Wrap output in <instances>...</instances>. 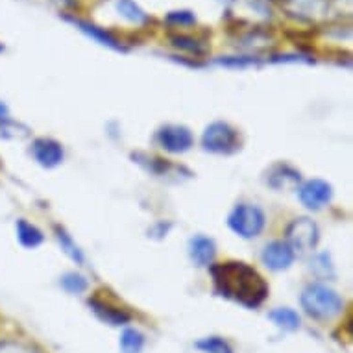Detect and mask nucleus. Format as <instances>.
Masks as SVG:
<instances>
[{
  "label": "nucleus",
  "instance_id": "obj_1",
  "mask_svg": "<svg viewBox=\"0 0 353 353\" xmlns=\"http://www.w3.org/2000/svg\"><path fill=\"white\" fill-rule=\"evenodd\" d=\"M214 289L220 296L255 309L268 294V285L255 268L241 261H228L211 267Z\"/></svg>",
  "mask_w": 353,
  "mask_h": 353
},
{
  "label": "nucleus",
  "instance_id": "obj_2",
  "mask_svg": "<svg viewBox=\"0 0 353 353\" xmlns=\"http://www.w3.org/2000/svg\"><path fill=\"white\" fill-rule=\"evenodd\" d=\"M301 307L309 316L316 320H331L339 316L344 309V300L335 290L325 285L313 283L301 292Z\"/></svg>",
  "mask_w": 353,
  "mask_h": 353
},
{
  "label": "nucleus",
  "instance_id": "obj_3",
  "mask_svg": "<svg viewBox=\"0 0 353 353\" xmlns=\"http://www.w3.org/2000/svg\"><path fill=\"white\" fill-rule=\"evenodd\" d=\"M265 222H267L265 213L257 205H250V203H241L228 216L230 228L243 239L257 237L263 232Z\"/></svg>",
  "mask_w": 353,
  "mask_h": 353
},
{
  "label": "nucleus",
  "instance_id": "obj_4",
  "mask_svg": "<svg viewBox=\"0 0 353 353\" xmlns=\"http://www.w3.org/2000/svg\"><path fill=\"white\" fill-rule=\"evenodd\" d=\"M202 145L213 154H232L239 148L237 130L226 122H213L203 132Z\"/></svg>",
  "mask_w": 353,
  "mask_h": 353
},
{
  "label": "nucleus",
  "instance_id": "obj_5",
  "mask_svg": "<svg viewBox=\"0 0 353 353\" xmlns=\"http://www.w3.org/2000/svg\"><path fill=\"white\" fill-rule=\"evenodd\" d=\"M287 243L294 252H311L319 244V228L313 220L296 219L287 228Z\"/></svg>",
  "mask_w": 353,
  "mask_h": 353
},
{
  "label": "nucleus",
  "instance_id": "obj_6",
  "mask_svg": "<svg viewBox=\"0 0 353 353\" xmlns=\"http://www.w3.org/2000/svg\"><path fill=\"white\" fill-rule=\"evenodd\" d=\"M157 145L161 146L163 150L170 152V154H183L192 146L194 139L192 134L185 126H178V124H168L163 126L156 135Z\"/></svg>",
  "mask_w": 353,
  "mask_h": 353
},
{
  "label": "nucleus",
  "instance_id": "obj_7",
  "mask_svg": "<svg viewBox=\"0 0 353 353\" xmlns=\"http://www.w3.org/2000/svg\"><path fill=\"white\" fill-rule=\"evenodd\" d=\"M333 198V189L327 181L324 180H311L303 183L300 189V200L307 209L319 211L324 205L331 202Z\"/></svg>",
  "mask_w": 353,
  "mask_h": 353
},
{
  "label": "nucleus",
  "instance_id": "obj_8",
  "mask_svg": "<svg viewBox=\"0 0 353 353\" xmlns=\"http://www.w3.org/2000/svg\"><path fill=\"white\" fill-rule=\"evenodd\" d=\"M263 263L270 270H285L294 263V250L287 241H274L263 250Z\"/></svg>",
  "mask_w": 353,
  "mask_h": 353
},
{
  "label": "nucleus",
  "instance_id": "obj_9",
  "mask_svg": "<svg viewBox=\"0 0 353 353\" xmlns=\"http://www.w3.org/2000/svg\"><path fill=\"white\" fill-rule=\"evenodd\" d=\"M32 154H34L35 161L39 163L41 167H58L59 163L63 161V148L58 141L54 139H35L32 145Z\"/></svg>",
  "mask_w": 353,
  "mask_h": 353
},
{
  "label": "nucleus",
  "instance_id": "obj_10",
  "mask_svg": "<svg viewBox=\"0 0 353 353\" xmlns=\"http://www.w3.org/2000/svg\"><path fill=\"white\" fill-rule=\"evenodd\" d=\"M89 307L93 309V313L97 314V316H99L102 322H105V324L124 325L130 322V314L124 313L122 309H117V307L108 305V303L97 300V298L89 300Z\"/></svg>",
  "mask_w": 353,
  "mask_h": 353
},
{
  "label": "nucleus",
  "instance_id": "obj_11",
  "mask_svg": "<svg viewBox=\"0 0 353 353\" xmlns=\"http://www.w3.org/2000/svg\"><path fill=\"white\" fill-rule=\"evenodd\" d=\"M216 254V246L209 237L198 235L191 241V257L198 267H209Z\"/></svg>",
  "mask_w": 353,
  "mask_h": 353
},
{
  "label": "nucleus",
  "instance_id": "obj_12",
  "mask_svg": "<svg viewBox=\"0 0 353 353\" xmlns=\"http://www.w3.org/2000/svg\"><path fill=\"white\" fill-rule=\"evenodd\" d=\"M300 172L294 170L289 165H285V163H279L276 167H272L270 170V176H268V183L274 187V189H285V187L294 185L300 181Z\"/></svg>",
  "mask_w": 353,
  "mask_h": 353
},
{
  "label": "nucleus",
  "instance_id": "obj_13",
  "mask_svg": "<svg viewBox=\"0 0 353 353\" xmlns=\"http://www.w3.org/2000/svg\"><path fill=\"white\" fill-rule=\"evenodd\" d=\"M17 237L24 248H37L45 239L39 228H35L34 224H30L26 220H19L17 222Z\"/></svg>",
  "mask_w": 353,
  "mask_h": 353
},
{
  "label": "nucleus",
  "instance_id": "obj_14",
  "mask_svg": "<svg viewBox=\"0 0 353 353\" xmlns=\"http://www.w3.org/2000/svg\"><path fill=\"white\" fill-rule=\"evenodd\" d=\"M72 23L76 24V26H80L81 32H85L87 35H91L93 39H97L100 43V45H105V47L110 48H115V50H122V47L119 45V41L113 37L111 34H108L105 30H100L97 28L94 24H89V23H83V21H80V19H72Z\"/></svg>",
  "mask_w": 353,
  "mask_h": 353
},
{
  "label": "nucleus",
  "instance_id": "obj_15",
  "mask_svg": "<svg viewBox=\"0 0 353 353\" xmlns=\"http://www.w3.org/2000/svg\"><path fill=\"white\" fill-rule=\"evenodd\" d=\"M268 319L285 331H294L300 327V316H298L296 311L289 309V307H279V309L268 314Z\"/></svg>",
  "mask_w": 353,
  "mask_h": 353
},
{
  "label": "nucleus",
  "instance_id": "obj_16",
  "mask_svg": "<svg viewBox=\"0 0 353 353\" xmlns=\"http://www.w3.org/2000/svg\"><path fill=\"white\" fill-rule=\"evenodd\" d=\"M145 347V335L137 330H128L122 331L121 335V352L122 353H141Z\"/></svg>",
  "mask_w": 353,
  "mask_h": 353
},
{
  "label": "nucleus",
  "instance_id": "obj_17",
  "mask_svg": "<svg viewBox=\"0 0 353 353\" xmlns=\"http://www.w3.org/2000/svg\"><path fill=\"white\" fill-rule=\"evenodd\" d=\"M196 347L203 353H233V347L230 342L220 339V336H208L196 342Z\"/></svg>",
  "mask_w": 353,
  "mask_h": 353
},
{
  "label": "nucleus",
  "instance_id": "obj_18",
  "mask_svg": "<svg viewBox=\"0 0 353 353\" xmlns=\"http://www.w3.org/2000/svg\"><path fill=\"white\" fill-rule=\"evenodd\" d=\"M119 12L132 23H145L146 13L141 10L134 0H119Z\"/></svg>",
  "mask_w": 353,
  "mask_h": 353
},
{
  "label": "nucleus",
  "instance_id": "obj_19",
  "mask_svg": "<svg viewBox=\"0 0 353 353\" xmlns=\"http://www.w3.org/2000/svg\"><path fill=\"white\" fill-rule=\"evenodd\" d=\"M61 285H63V289L67 292H70V294H80V292L87 290V287H89L87 279L76 272L65 274L63 278H61Z\"/></svg>",
  "mask_w": 353,
  "mask_h": 353
},
{
  "label": "nucleus",
  "instance_id": "obj_20",
  "mask_svg": "<svg viewBox=\"0 0 353 353\" xmlns=\"http://www.w3.org/2000/svg\"><path fill=\"white\" fill-rule=\"evenodd\" d=\"M56 235H58V241L59 244H61V248L65 250V254L69 255L72 261H76V263H83V255H81L80 248L72 243V239H70L61 228H56Z\"/></svg>",
  "mask_w": 353,
  "mask_h": 353
},
{
  "label": "nucleus",
  "instance_id": "obj_21",
  "mask_svg": "<svg viewBox=\"0 0 353 353\" xmlns=\"http://www.w3.org/2000/svg\"><path fill=\"white\" fill-rule=\"evenodd\" d=\"M15 126L10 119V113H8V108L2 102H0V137H8V132Z\"/></svg>",
  "mask_w": 353,
  "mask_h": 353
},
{
  "label": "nucleus",
  "instance_id": "obj_22",
  "mask_svg": "<svg viewBox=\"0 0 353 353\" xmlns=\"http://www.w3.org/2000/svg\"><path fill=\"white\" fill-rule=\"evenodd\" d=\"M174 45L180 48H185L189 52H194V54H202L203 48H200L196 45V41L189 39V37H174Z\"/></svg>",
  "mask_w": 353,
  "mask_h": 353
},
{
  "label": "nucleus",
  "instance_id": "obj_23",
  "mask_svg": "<svg viewBox=\"0 0 353 353\" xmlns=\"http://www.w3.org/2000/svg\"><path fill=\"white\" fill-rule=\"evenodd\" d=\"M168 23H176V24H194L196 19L192 17V13L189 12H172L167 17Z\"/></svg>",
  "mask_w": 353,
  "mask_h": 353
},
{
  "label": "nucleus",
  "instance_id": "obj_24",
  "mask_svg": "<svg viewBox=\"0 0 353 353\" xmlns=\"http://www.w3.org/2000/svg\"><path fill=\"white\" fill-rule=\"evenodd\" d=\"M0 52H4V47H2V45H0Z\"/></svg>",
  "mask_w": 353,
  "mask_h": 353
}]
</instances>
